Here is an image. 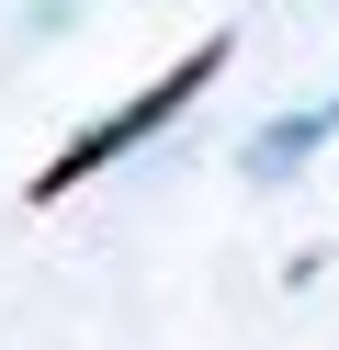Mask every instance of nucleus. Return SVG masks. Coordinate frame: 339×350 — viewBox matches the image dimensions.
I'll use <instances>...</instances> for the list:
<instances>
[{
	"instance_id": "f257e3e1",
	"label": "nucleus",
	"mask_w": 339,
	"mask_h": 350,
	"mask_svg": "<svg viewBox=\"0 0 339 350\" xmlns=\"http://www.w3.org/2000/svg\"><path fill=\"white\" fill-rule=\"evenodd\" d=\"M215 68H226V34H203L192 57H170V68H158L147 91L125 102V113H102V124H79V136H68L57 159L34 170V204H57V192H79V181H102L113 159H136V147H147V136H158V124H170V113H192V102H203V79H215Z\"/></svg>"
},
{
	"instance_id": "7ed1b4c3",
	"label": "nucleus",
	"mask_w": 339,
	"mask_h": 350,
	"mask_svg": "<svg viewBox=\"0 0 339 350\" xmlns=\"http://www.w3.org/2000/svg\"><path fill=\"white\" fill-rule=\"evenodd\" d=\"M328 124H339V102H328Z\"/></svg>"
},
{
	"instance_id": "f03ea898",
	"label": "nucleus",
	"mask_w": 339,
	"mask_h": 350,
	"mask_svg": "<svg viewBox=\"0 0 339 350\" xmlns=\"http://www.w3.org/2000/svg\"><path fill=\"white\" fill-rule=\"evenodd\" d=\"M316 136H328V113H294V124H271V136H260V147H249V170H260V181H283V170H294V159H305V147H316Z\"/></svg>"
}]
</instances>
